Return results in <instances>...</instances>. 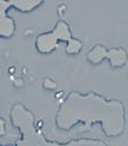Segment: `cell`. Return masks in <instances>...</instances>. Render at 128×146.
Returning a JSON list of instances; mask_svg holds the SVG:
<instances>
[{
    "label": "cell",
    "mask_w": 128,
    "mask_h": 146,
    "mask_svg": "<svg viewBox=\"0 0 128 146\" xmlns=\"http://www.w3.org/2000/svg\"><path fill=\"white\" fill-rule=\"evenodd\" d=\"M58 40H68L70 41V34L68 31V26L60 22L56 29V31L51 34H43L37 37L36 45L39 51L41 52H49L51 51L55 46Z\"/></svg>",
    "instance_id": "6da1fadb"
},
{
    "label": "cell",
    "mask_w": 128,
    "mask_h": 146,
    "mask_svg": "<svg viewBox=\"0 0 128 146\" xmlns=\"http://www.w3.org/2000/svg\"><path fill=\"white\" fill-rule=\"evenodd\" d=\"M107 57L110 59V62L113 66H120L126 61V52L121 49L119 50H110L107 53Z\"/></svg>",
    "instance_id": "7a4b0ae2"
},
{
    "label": "cell",
    "mask_w": 128,
    "mask_h": 146,
    "mask_svg": "<svg viewBox=\"0 0 128 146\" xmlns=\"http://www.w3.org/2000/svg\"><path fill=\"white\" fill-rule=\"evenodd\" d=\"M107 51L104 50V48H102V46H95L93 50H91L90 51V53H89V59L92 61V62H100L101 60H102V58H104V57H107Z\"/></svg>",
    "instance_id": "3957f363"
},
{
    "label": "cell",
    "mask_w": 128,
    "mask_h": 146,
    "mask_svg": "<svg viewBox=\"0 0 128 146\" xmlns=\"http://www.w3.org/2000/svg\"><path fill=\"white\" fill-rule=\"evenodd\" d=\"M1 34L5 36H9L14 31V25L10 19L8 18H1Z\"/></svg>",
    "instance_id": "277c9868"
},
{
    "label": "cell",
    "mask_w": 128,
    "mask_h": 146,
    "mask_svg": "<svg viewBox=\"0 0 128 146\" xmlns=\"http://www.w3.org/2000/svg\"><path fill=\"white\" fill-rule=\"evenodd\" d=\"M82 48V43L77 40H70L69 41V44L67 46V52L68 53H76L81 50Z\"/></svg>",
    "instance_id": "5b68a950"
}]
</instances>
